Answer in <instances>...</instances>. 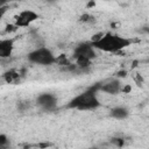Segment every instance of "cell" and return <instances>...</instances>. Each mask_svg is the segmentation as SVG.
<instances>
[{
  "label": "cell",
  "mask_w": 149,
  "mask_h": 149,
  "mask_svg": "<svg viewBox=\"0 0 149 149\" xmlns=\"http://www.w3.org/2000/svg\"><path fill=\"white\" fill-rule=\"evenodd\" d=\"M95 51L94 48L91 45V43H80L79 45L76 47L73 57H85L87 59H93L95 57Z\"/></svg>",
  "instance_id": "8992f818"
},
{
  "label": "cell",
  "mask_w": 149,
  "mask_h": 149,
  "mask_svg": "<svg viewBox=\"0 0 149 149\" xmlns=\"http://www.w3.org/2000/svg\"><path fill=\"white\" fill-rule=\"evenodd\" d=\"M120 91H121V92H125V93H127V92H130V91H132V87H130L129 85H126L123 88L121 87V90H120Z\"/></svg>",
  "instance_id": "e0dca14e"
},
{
  "label": "cell",
  "mask_w": 149,
  "mask_h": 149,
  "mask_svg": "<svg viewBox=\"0 0 149 149\" xmlns=\"http://www.w3.org/2000/svg\"><path fill=\"white\" fill-rule=\"evenodd\" d=\"M17 29V27L15 26V24H9V26H7V29H6V31H15Z\"/></svg>",
  "instance_id": "2e32d148"
},
{
  "label": "cell",
  "mask_w": 149,
  "mask_h": 149,
  "mask_svg": "<svg viewBox=\"0 0 149 149\" xmlns=\"http://www.w3.org/2000/svg\"><path fill=\"white\" fill-rule=\"evenodd\" d=\"M3 78H5V80L7 83H14V81H16L19 79V73L16 71H14V70H9V71L5 72Z\"/></svg>",
  "instance_id": "30bf717a"
},
{
  "label": "cell",
  "mask_w": 149,
  "mask_h": 149,
  "mask_svg": "<svg viewBox=\"0 0 149 149\" xmlns=\"http://www.w3.org/2000/svg\"><path fill=\"white\" fill-rule=\"evenodd\" d=\"M100 84L97 83L93 86L85 90L83 93L78 94L73 99L70 100V102L66 105V108H76V109H94L100 106V102L98 100L97 93L99 91Z\"/></svg>",
  "instance_id": "7a4b0ae2"
},
{
  "label": "cell",
  "mask_w": 149,
  "mask_h": 149,
  "mask_svg": "<svg viewBox=\"0 0 149 149\" xmlns=\"http://www.w3.org/2000/svg\"><path fill=\"white\" fill-rule=\"evenodd\" d=\"M28 59L33 63L41 64V65H51L56 63V57L54 56L51 50L44 47H41L30 51L28 54Z\"/></svg>",
  "instance_id": "3957f363"
},
{
  "label": "cell",
  "mask_w": 149,
  "mask_h": 149,
  "mask_svg": "<svg viewBox=\"0 0 149 149\" xmlns=\"http://www.w3.org/2000/svg\"><path fill=\"white\" fill-rule=\"evenodd\" d=\"M49 1H54V0H49Z\"/></svg>",
  "instance_id": "ffe728a7"
},
{
  "label": "cell",
  "mask_w": 149,
  "mask_h": 149,
  "mask_svg": "<svg viewBox=\"0 0 149 149\" xmlns=\"http://www.w3.org/2000/svg\"><path fill=\"white\" fill-rule=\"evenodd\" d=\"M7 142H8L7 136H6V135H3V134H0V147L6 146V144H7Z\"/></svg>",
  "instance_id": "7c38bea8"
},
{
  "label": "cell",
  "mask_w": 149,
  "mask_h": 149,
  "mask_svg": "<svg viewBox=\"0 0 149 149\" xmlns=\"http://www.w3.org/2000/svg\"><path fill=\"white\" fill-rule=\"evenodd\" d=\"M120 90H121V83L119 79H113L106 84H100L99 87V91H102L108 94H116L120 92Z\"/></svg>",
  "instance_id": "ba28073f"
},
{
  "label": "cell",
  "mask_w": 149,
  "mask_h": 149,
  "mask_svg": "<svg viewBox=\"0 0 149 149\" xmlns=\"http://www.w3.org/2000/svg\"><path fill=\"white\" fill-rule=\"evenodd\" d=\"M13 49H14V40L13 38L0 40V58L10 57Z\"/></svg>",
  "instance_id": "52a82bcc"
},
{
  "label": "cell",
  "mask_w": 149,
  "mask_h": 149,
  "mask_svg": "<svg viewBox=\"0 0 149 149\" xmlns=\"http://www.w3.org/2000/svg\"><path fill=\"white\" fill-rule=\"evenodd\" d=\"M92 19L93 17L88 14H84V15L80 16V21H84V22H90V21H92Z\"/></svg>",
  "instance_id": "4fadbf2b"
},
{
  "label": "cell",
  "mask_w": 149,
  "mask_h": 149,
  "mask_svg": "<svg viewBox=\"0 0 149 149\" xmlns=\"http://www.w3.org/2000/svg\"><path fill=\"white\" fill-rule=\"evenodd\" d=\"M7 9H8V7L7 6H3V7H0V21H1V19H2V16H3V14L7 12Z\"/></svg>",
  "instance_id": "9a60e30c"
},
{
  "label": "cell",
  "mask_w": 149,
  "mask_h": 149,
  "mask_svg": "<svg viewBox=\"0 0 149 149\" xmlns=\"http://www.w3.org/2000/svg\"><path fill=\"white\" fill-rule=\"evenodd\" d=\"M37 105L44 111H54L57 106V99L51 93H42L37 97Z\"/></svg>",
  "instance_id": "5b68a950"
},
{
  "label": "cell",
  "mask_w": 149,
  "mask_h": 149,
  "mask_svg": "<svg viewBox=\"0 0 149 149\" xmlns=\"http://www.w3.org/2000/svg\"><path fill=\"white\" fill-rule=\"evenodd\" d=\"M77 61V65H79L80 68H86L91 64V59H87L85 57H76Z\"/></svg>",
  "instance_id": "8fae6325"
},
{
  "label": "cell",
  "mask_w": 149,
  "mask_h": 149,
  "mask_svg": "<svg viewBox=\"0 0 149 149\" xmlns=\"http://www.w3.org/2000/svg\"><path fill=\"white\" fill-rule=\"evenodd\" d=\"M118 76H119V77H125V76H126V71H120V72H118Z\"/></svg>",
  "instance_id": "d6986e66"
},
{
  "label": "cell",
  "mask_w": 149,
  "mask_h": 149,
  "mask_svg": "<svg viewBox=\"0 0 149 149\" xmlns=\"http://www.w3.org/2000/svg\"><path fill=\"white\" fill-rule=\"evenodd\" d=\"M90 43L94 49H99L106 52H118L129 47L132 43V40L112 34V33H106V34H102V36L98 41L90 42Z\"/></svg>",
  "instance_id": "6da1fadb"
},
{
  "label": "cell",
  "mask_w": 149,
  "mask_h": 149,
  "mask_svg": "<svg viewBox=\"0 0 149 149\" xmlns=\"http://www.w3.org/2000/svg\"><path fill=\"white\" fill-rule=\"evenodd\" d=\"M9 0H0V7H3V6H6V3L8 2Z\"/></svg>",
  "instance_id": "ac0fdd59"
},
{
  "label": "cell",
  "mask_w": 149,
  "mask_h": 149,
  "mask_svg": "<svg viewBox=\"0 0 149 149\" xmlns=\"http://www.w3.org/2000/svg\"><path fill=\"white\" fill-rule=\"evenodd\" d=\"M128 109L122 107V106H118V107H114L112 111H111V116L118 119V120H122V119H126L128 116Z\"/></svg>",
  "instance_id": "9c48e42d"
},
{
  "label": "cell",
  "mask_w": 149,
  "mask_h": 149,
  "mask_svg": "<svg viewBox=\"0 0 149 149\" xmlns=\"http://www.w3.org/2000/svg\"><path fill=\"white\" fill-rule=\"evenodd\" d=\"M112 142L116 143V146H118V147H121V146L123 144V141H122V139H112Z\"/></svg>",
  "instance_id": "5bb4252c"
},
{
  "label": "cell",
  "mask_w": 149,
  "mask_h": 149,
  "mask_svg": "<svg viewBox=\"0 0 149 149\" xmlns=\"http://www.w3.org/2000/svg\"><path fill=\"white\" fill-rule=\"evenodd\" d=\"M14 19H15L14 24L17 28L19 27H28L30 23H33L34 21H36L38 19V14L35 13L34 10L27 9V10H22L17 15H15Z\"/></svg>",
  "instance_id": "277c9868"
}]
</instances>
